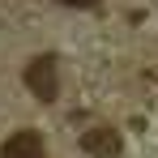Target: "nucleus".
<instances>
[{"label":"nucleus","instance_id":"nucleus-4","mask_svg":"<svg viewBox=\"0 0 158 158\" xmlns=\"http://www.w3.org/2000/svg\"><path fill=\"white\" fill-rule=\"evenodd\" d=\"M60 4H69V9H94L98 0H60Z\"/></svg>","mask_w":158,"mask_h":158},{"label":"nucleus","instance_id":"nucleus-3","mask_svg":"<svg viewBox=\"0 0 158 158\" xmlns=\"http://www.w3.org/2000/svg\"><path fill=\"white\" fill-rule=\"evenodd\" d=\"M47 150H43V137L34 128H22V132H13L4 145H0V158H43Z\"/></svg>","mask_w":158,"mask_h":158},{"label":"nucleus","instance_id":"nucleus-2","mask_svg":"<svg viewBox=\"0 0 158 158\" xmlns=\"http://www.w3.org/2000/svg\"><path fill=\"white\" fill-rule=\"evenodd\" d=\"M81 150L90 158H120V150H124V141H120V132L107 128V124H94V128L81 132Z\"/></svg>","mask_w":158,"mask_h":158},{"label":"nucleus","instance_id":"nucleus-1","mask_svg":"<svg viewBox=\"0 0 158 158\" xmlns=\"http://www.w3.org/2000/svg\"><path fill=\"white\" fill-rule=\"evenodd\" d=\"M26 85L39 103H56L60 94V69H56V56H34L26 64Z\"/></svg>","mask_w":158,"mask_h":158}]
</instances>
